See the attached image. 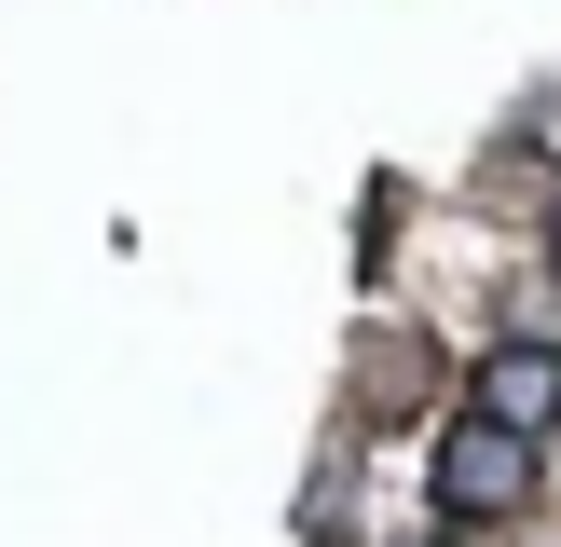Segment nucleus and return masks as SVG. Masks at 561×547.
<instances>
[{
    "label": "nucleus",
    "instance_id": "obj_1",
    "mask_svg": "<svg viewBox=\"0 0 561 547\" xmlns=\"http://www.w3.org/2000/svg\"><path fill=\"white\" fill-rule=\"evenodd\" d=\"M438 507H453V520H507V507H535V452H520V438H493L480 410H466V424L438 438Z\"/></svg>",
    "mask_w": 561,
    "mask_h": 547
},
{
    "label": "nucleus",
    "instance_id": "obj_2",
    "mask_svg": "<svg viewBox=\"0 0 561 547\" xmlns=\"http://www.w3.org/2000/svg\"><path fill=\"white\" fill-rule=\"evenodd\" d=\"M466 397H480V424H493V438H520V452H535V438L561 424V356H548V342H493Z\"/></svg>",
    "mask_w": 561,
    "mask_h": 547
}]
</instances>
